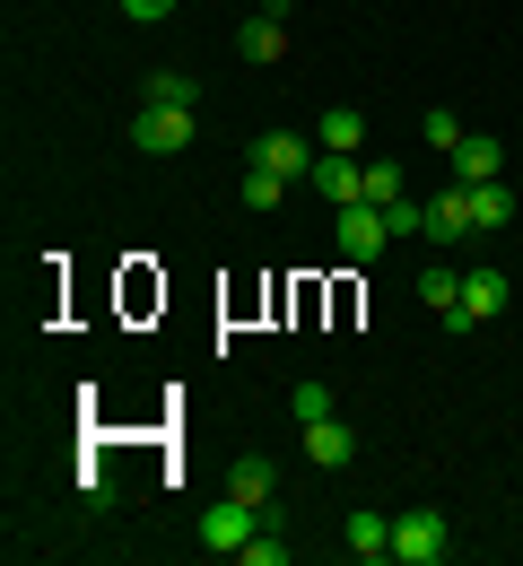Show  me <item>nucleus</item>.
I'll return each mask as SVG.
<instances>
[{
    "label": "nucleus",
    "mask_w": 523,
    "mask_h": 566,
    "mask_svg": "<svg viewBox=\"0 0 523 566\" xmlns=\"http://www.w3.org/2000/svg\"><path fill=\"white\" fill-rule=\"evenodd\" d=\"M314 148H332V157H367V123H358V105H332V114L314 123Z\"/></svg>",
    "instance_id": "14"
},
{
    "label": "nucleus",
    "mask_w": 523,
    "mask_h": 566,
    "mask_svg": "<svg viewBox=\"0 0 523 566\" xmlns=\"http://www.w3.org/2000/svg\"><path fill=\"white\" fill-rule=\"evenodd\" d=\"M289 410H297V427H314V419H332V384H314V375H305L297 392H289Z\"/></svg>",
    "instance_id": "22"
},
{
    "label": "nucleus",
    "mask_w": 523,
    "mask_h": 566,
    "mask_svg": "<svg viewBox=\"0 0 523 566\" xmlns=\"http://www.w3.org/2000/svg\"><path fill=\"white\" fill-rule=\"evenodd\" d=\"M453 235H471V210H462V184H446V192L428 201V244H453Z\"/></svg>",
    "instance_id": "16"
},
{
    "label": "nucleus",
    "mask_w": 523,
    "mask_h": 566,
    "mask_svg": "<svg viewBox=\"0 0 523 566\" xmlns=\"http://www.w3.org/2000/svg\"><path fill=\"white\" fill-rule=\"evenodd\" d=\"M166 9H175V0H123V18H140V27H157Z\"/></svg>",
    "instance_id": "24"
},
{
    "label": "nucleus",
    "mask_w": 523,
    "mask_h": 566,
    "mask_svg": "<svg viewBox=\"0 0 523 566\" xmlns=\"http://www.w3.org/2000/svg\"><path fill=\"white\" fill-rule=\"evenodd\" d=\"M384 218H393V235H428V201H393Z\"/></svg>",
    "instance_id": "23"
},
{
    "label": "nucleus",
    "mask_w": 523,
    "mask_h": 566,
    "mask_svg": "<svg viewBox=\"0 0 523 566\" xmlns=\"http://www.w3.org/2000/svg\"><path fill=\"white\" fill-rule=\"evenodd\" d=\"M341 532H349V549H358L367 566H393V514H375V505H358V514H349Z\"/></svg>",
    "instance_id": "12"
},
{
    "label": "nucleus",
    "mask_w": 523,
    "mask_h": 566,
    "mask_svg": "<svg viewBox=\"0 0 523 566\" xmlns=\"http://www.w3.org/2000/svg\"><path fill=\"white\" fill-rule=\"evenodd\" d=\"M305 192L314 201H332V210H349V201H367V157H314V175H305Z\"/></svg>",
    "instance_id": "7"
},
{
    "label": "nucleus",
    "mask_w": 523,
    "mask_h": 566,
    "mask_svg": "<svg viewBox=\"0 0 523 566\" xmlns=\"http://www.w3.org/2000/svg\"><path fill=\"white\" fill-rule=\"evenodd\" d=\"M227 496H244V505L280 514V471H271V453H244V462L227 471Z\"/></svg>",
    "instance_id": "11"
},
{
    "label": "nucleus",
    "mask_w": 523,
    "mask_h": 566,
    "mask_svg": "<svg viewBox=\"0 0 523 566\" xmlns=\"http://www.w3.org/2000/svg\"><path fill=\"white\" fill-rule=\"evenodd\" d=\"M140 105H184V114H201V78L192 71H149V96Z\"/></svg>",
    "instance_id": "17"
},
{
    "label": "nucleus",
    "mask_w": 523,
    "mask_h": 566,
    "mask_svg": "<svg viewBox=\"0 0 523 566\" xmlns=\"http://www.w3.org/2000/svg\"><path fill=\"white\" fill-rule=\"evenodd\" d=\"M367 201H375V210L410 201V175H401V157H367Z\"/></svg>",
    "instance_id": "18"
},
{
    "label": "nucleus",
    "mask_w": 523,
    "mask_h": 566,
    "mask_svg": "<svg viewBox=\"0 0 523 566\" xmlns=\"http://www.w3.org/2000/svg\"><path fill=\"white\" fill-rule=\"evenodd\" d=\"M419 140L437 148V157H453V148L471 140V132H462V114H446V105H428V123H419Z\"/></svg>",
    "instance_id": "20"
},
{
    "label": "nucleus",
    "mask_w": 523,
    "mask_h": 566,
    "mask_svg": "<svg viewBox=\"0 0 523 566\" xmlns=\"http://www.w3.org/2000/svg\"><path fill=\"white\" fill-rule=\"evenodd\" d=\"M446 514H437V505H401V514H393V566H437L446 558Z\"/></svg>",
    "instance_id": "1"
},
{
    "label": "nucleus",
    "mask_w": 523,
    "mask_h": 566,
    "mask_svg": "<svg viewBox=\"0 0 523 566\" xmlns=\"http://www.w3.org/2000/svg\"><path fill=\"white\" fill-rule=\"evenodd\" d=\"M289 18H297V0H262V9L236 27V53H244V62H289Z\"/></svg>",
    "instance_id": "4"
},
{
    "label": "nucleus",
    "mask_w": 523,
    "mask_h": 566,
    "mask_svg": "<svg viewBox=\"0 0 523 566\" xmlns=\"http://www.w3.org/2000/svg\"><path fill=\"white\" fill-rule=\"evenodd\" d=\"M506 314V271L498 262H471L462 271V314H446V332H480V323H498Z\"/></svg>",
    "instance_id": "3"
},
{
    "label": "nucleus",
    "mask_w": 523,
    "mask_h": 566,
    "mask_svg": "<svg viewBox=\"0 0 523 566\" xmlns=\"http://www.w3.org/2000/svg\"><path fill=\"white\" fill-rule=\"evenodd\" d=\"M236 566H289V532H280V523H262V532L244 541V558H236Z\"/></svg>",
    "instance_id": "21"
},
{
    "label": "nucleus",
    "mask_w": 523,
    "mask_h": 566,
    "mask_svg": "<svg viewBox=\"0 0 523 566\" xmlns=\"http://www.w3.org/2000/svg\"><path fill=\"white\" fill-rule=\"evenodd\" d=\"M132 148H149V157L192 148V114H184V105H140V114H132Z\"/></svg>",
    "instance_id": "8"
},
{
    "label": "nucleus",
    "mask_w": 523,
    "mask_h": 566,
    "mask_svg": "<svg viewBox=\"0 0 523 566\" xmlns=\"http://www.w3.org/2000/svg\"><path fill=\"white\" fill-rule=\"evenodd\" d=\"M419 305H428L437 323H446V314H462V271H446V262H428V271H419Z\"/></svg>",
    "instance_id": "15"
},
{
    "label": "nucleus",
    "mask_w": 523,
    "mask_h": 566,
    "mask_svg": "<svg viewBox=\"0 0 523 566\" xmlns=\"http://www.w3.org/2000/svg\"><path fill=\"white\" fill-rule=\"evenodd\" d=\"M236 192H244V210H280L297 184H289V175H271V166H244V184H236Z\"/></svg>",
    "instance_id": "19"
},
{
    "label": "nucleus",
    "mask_w": 523,
    "mask_h": 566,
    "mask_svg": "<svg viewBox=\"0 0 523 566\" xmlns=\"http://www.w3.org/2000/svg\"><path fill=\"white\" fill-rule=\"evenodd\" d=\"M314 157H323V148L297 140V132H253V140H244V166H271V175H289V184L314 175Z\"/></svg>",
    "instance_id": "6"
},
{
    "label": "nucleus",
    "mask_w": 523,
    "mask_h": 566,
    "mask_svg": "<svg viewBox=\"0 0 523 566\" xmlns=\"http://www.w3.org/2000/svg\"><path fill=\"white\" fill-rule=\"evenodd\" d=\"M305 462H314V471H349V462H358V427L349 419H314L305 427Z\"/></svg>",
    "instance_id": "9"
},
{
    "label": "nucleus",
    "mask_w": 523,
    "mask_h": 566,
    "mask_svg": "<svg viewBox=\"0 0 523 566\" xmlns=\"http://www.w3.org/2000/svg\"><path fill=\"white\" fill-rule=\"evenodd\" d=\"M332 244H341V262H375L393 244V218L375 210V201H349V210L332 218Z\"/></svg>",
    "instance_id": "5"
},
{
    "label": "nucleus",
    "mask_w": 523,
    "mask_h": 566,
    "mask_svg": "<svg viewBox=\"0 0 523 566\" xmlns=\"http://www.w3.org/2000/svg\"><path fill=\"white\" fill-rule=\"evenodd\" d=\"M506 175V148L489 140V132H471V140L453 148V184H498Z\"/></svg>",
    "instance_id": "13"
},
{
    "label": "nucleus",
    "mask_w": 523,
    "mask_h": 566,
    "mask_svg": "<svg viewBox=\"0 0 523 566\" xmlns=\"http://www.w3.org/2000/svg\"><path fill=\"white\" fill-rule=\"evenodd\" d=\"M462 210H471V235H498L506 218H515V184L498 175V184H462Z\"/></svg>",
    "instance_id": "10"
},
{
    "label": "nucleus",
    "mask_w": 523,
    "mask_h": 566,
    "mask_svg": "<svg viewBox=\"0 0 523 566\" xmlns=\"http://www.w3.org/2000/svg\"><path fill=\"white\" fill-rule=\"evenodd\" d=\"M201 549H219V558H244V541L262 532V505H244V496H219V505H201Z\"/></svg>",
    "instance_id": "2"
}]
</instances>
